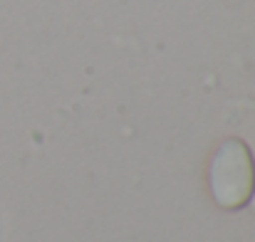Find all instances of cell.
<instances>
[{
    "label": "cell",
    "instance_id": "1",
    "mask_svg": "<svg viewBox=\"0 0 255 242\" xmlns=\"http://www.w3.org/2000/svg\"><path fill=\"white\" fill-rule=\"evenodd\" d=\"M211 198L223 210H241L255 193V161L243 139H226L208 165Z\"/></svg>",
    "mask_w": 255,
    "mask_h": 242
},
{
    "label": "cell",
    "instance_id": "2",
    "mask_svg": "<svg viewBox=\"0 0 255 242\" xmlns=\"http://www.w3.org/2000/svg\"><path fill=\"white\" fill-rule=\"evenodd\" d=\"M251 205H253V210H255V193H253V198H251Z\"/></svg>",
    "mask_w": 255,
    "mask_h": 242
}]
</instances>
